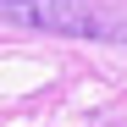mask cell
<instances>
[{
	"instance_id": "cell-1",
	"label": "cell",
	"mask_w": 127,
	"mask_h": 127,
	"mask_svg": "<svg viewBox=\"0 0 127 127\" xmlns=\"http://www.w3.org/2000/svg\"><path fill=\"white\" fill-rule=\"evenodd\" d=\"M0 22L61 39H127V28L105 17L94 0H0Z\"/></svg>"
}]
</instances>
